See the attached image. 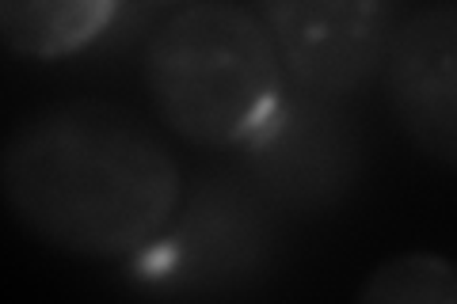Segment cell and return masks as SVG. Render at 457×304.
<instances>
[{
    "label": "cell",
    "instance_id": "6da1fadb",
    "mask_svg": "<svg viewBox=\"0 0 457 304\" xmlns=\"http://www.w3.org/2000/svg\"><path fill=\"white\" fill-rule=\"evenodd\" d=\"M0 194L42 243L80 259H130L171 221L176 156L130 111L77 99L35 111L0 149Z\"/></svg>",
    "mask_w": 457,
    "mask_h": 304
},
{
    "label": "cell",
    "instance_id": "7a4b0ae2",
    "mask_svg": "<svg viewBox=\"0 0 457 304\" xmlns=\"http://www.w3.org/2000/svg\"><path fill=\"white\" fill-rule=\"evenodd\" d=\"M145 88L161 122L198 149H248L286 99L260 16L237 0H191L153 35Z\"/></svg>",
    "mask_w": 457,
    "mask_h": 304
},
{
    "label": "cell",
    "instance_id": "3957f363",
    "mask_svg": "<svg viewBox=\"0 0 457 304\" xmlns=\"http://www.w3.org/2000/svg\"><path fill=\"white\" fill-rule=\"evenodd\" d=\"M275 206L255 183L237 176H206L171 221L137 255L130 282L156 297H225L245 293L275 267Z\"/></svg>",
    "mask_w": 457,
    "mask_h": 304
},
{
    "label": "cell",
    "instance_id": "277c9868",
    "mask_svg": "<svg viewBox=\"0 0 457 304\" xmlns=\"http://www.w3.org/2000/svg\"><path fill=\"white\" fill-rule=\"evenodd\" d=\"M286 80L317 99H347L378 80L389 53L393 0H255Z\"/></svg>",
    "mask_w": 457,
    "mask_h": 304
},
{
    "label": "cell",
    "instance_id": "5b68a950",
    "mask_svg": "<svg viewBox=\"0 0 457 304\" xmlns=\"http://www.w3.org/2000/svg\"><path fill=\"white\" fill-rule=\"evenodd\" d=\"M332 103L305 92L302 99L286 95L270 126L248 144L255 186L270 206L324 210L359 176V144Z\"/></svg>",
    "mask_w": 457,
    "mask_h": 304
},
{
    "label": "cell",
    "instance_id": "8992f818",
    "mask_svg": "<svg viewBox=\"0 0 457 304\" xmlns=\"http://www.w3.org/2000/svg\"><path fill=\"white\" fill-rule=\"evenodd\" d=\"M389 103L408 141L438 168L457 164V8L438 0L411 12L385 53Z\"/></svg>",
    "mask_w": 457,
    "mask_h": 304
},
{
    "label": "cell",
    "instance_id": "52a82bcc",
    "mask_svg": "<svg viewBox=\"0 0 457 304\" xmlns=\"http://www.w3.org/2000/svg\"><path fill=\"white\" fill-rule=\"evenodd\" d=\"M122 0H0V46L31 62H62L92 42L119 16Z\"/></svg>",
    "mask_w": 457,
    "mask_h": 304
},
{
    "label": "cell",
    "instance_id": "ba28073f",
    "mask_svg": "<svg viewBox=\"0 0 457 304\" xmlns=\"http://www.w3.org/2000/svg\"><path fill=\"white\" fill-rule=\"evenodd\" d=\"M366 304H453L457 278L442 255H400L374 270L359 293Z\"/></svg>",
    "mask_w": 457,
    "mask_h": 304
},
{
    "label": "cell",
    "instance_id": "9c48e42d",
    "mask_svg": "<svg viewBox=\"0 0 457 304\" xmlns=\"http://www.w3.org/2000/svg\"><path fill=\"white\" fill-rule=\"evenodd\" d=\"M145 4H153V8H183V4H191V0H145Z\"/></svg>",
    "mask_w": 457,
    "mask_h": 304
}]
</instances>
